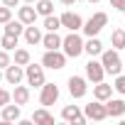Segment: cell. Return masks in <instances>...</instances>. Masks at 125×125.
<instances>
[{"instance_id": "cell-31", "label": "cell", "mask_w": 125, "mask_h": 125, "mask_svg": "<svg viewBox=\"0 0 125 125\" xmlns=\"http://www.w3.org/2000/svg\"><path fill=\"white\" fill-rule=\"evenodd\" d=\"M8 64H10V54L5 49H0V69H5Z\"/></svg>"}, {"instance_id": "cell-3", "label": "cell", "mask_w": 125, "mask_h": 125, "mask_svg": "<svg viewBox=\"0 0 125 125\" xmlns=\"http://www.w3.org/2000/svg\"><path fill=\"white\" fill-rule=\"evenodd\" d=\"M42 66L44 69H64L66 66V54L61 52V49H44V56H42Z\"/></svg>"}, {"instance_id": "cell-12", "label": "cell", "mask_w": 125, "mask_h": 125, "mask_svg": "<svg viewBox=\"0 0 125 125\" xmlns=\"http://www.w3.org/2000/svg\"><path fill=\"white\" fill-rule=\"evenodd\" d=\"M86 91H88V86H86L83 76H71L69 79V93H71V98H83Z\"/></svg>"}, {"instance_id": "cell-32", "label": "cell", "mask_w": 125, "mask_h": 125, "mask_svg": "<svg viewBox=\"0 0 125 125\" xmlns=\"http://www.w3.org/2000/svg\"><path fill=\"white\" fill-rule=\"evenodd\" d=\"M110 8H115V10L125 12V0H110Z\"/></svg>"}, {"instance_id": "cell-4", "label": "cell", "mask_w": 125, "mask_h": 125, "mask_svg": "<svg viewBox=\"0 0 125 125\" xmlns=\"http://www.w3.org/2000/svg\"><path fill=\"white\" fill-rule=\"evenodd\" d=\"M105 25H108V15H105V12H96L93 17H88V20L83 22L81 32H83L86 37H98V32H101Z\"/></svg>"}, {"instance_id": "cell-29", "label": "cell", "mask_w": 125, "mask_h": 125, "mask_svg": "<svg viewBox=\"0 0 125 125\" xmlns=\"http://www.w3.org/2000/svg\"><path fill=\"white\" fill-rule=\"evenodd\" d=\"M8 20H12V8L3 5V8H0V25H5Z\"/></svg>"}, {"instance_id": "cell-6", "label": "cell", "mask_w": 125, "mask_h": 125, "mask_svg": "<svg viewBox=\"0 0 125 125\" xmlns=\"http://www.w3.org/2000/svg\"><path fill=\"white\" fill-rule=\"evenodd\" d=\"M83 115H86V120H96V123L105 120V118H108L105 103H103V101H91V103H86V105H83Z\"/></svg>"}, {"instance_id": "cell-21", "label": "cell", "mask_w": 125, "mask_h": 125, "mask_svg": "<svg viewBox=\"0 0 125 125\" xmlns=\"http://www.w3.org/2000/svg\"><path fill=\"white\" fill-rule=\"evenodd\" d=\"M12 101L17 103V105H27V101H30V86H15V91H12Z\"/></svg>"}, {"instance_id": "cell-9", "label": "cell", "mask_w": 125, "mask_h": 125, "mask_svg": "<svg viewBox=\"0 0 125 125\" xmlns=\"http://www.w3.org/2000/svg\"><path fill=\"white\" fill-rule=\"evenodd\" d=\"M103 76H105V69H103V64H101V61H96V59L91 56V61L86 64V81H91V83H98V81H103Z\"/></svg>"}, {"instance_id": "cell-23", "label": "cell", "mask_w": 125, "mask_h": 125, "mask_svg": "<svg viewBox=\"0 0 125 125\" xmlns=\"http://www.w3.org/2000/svg\"><path fill=\"white\" fill-rule=\"evenodd\" d=\"M34 10H37V15L47 17V15L54 12V3H52V0H37V3H34Z\"/></svg>"}, {"instance_id": "cell-27", "label": "cell", "mask_w": 125, "mask_h": 125, "mask_svg": "<svg viewBox=\"0 0 125 125\" xmlns=\"http://www.w3.org/2000/svg\"><path fill=\"white\" fill-rule=\"evenodd\" d=\"M30 61H32V56H30L27 49H15V64L25 66V64H30Z\"/></svg>"}, {"instance_id": "cell-33", "label": "cell", "mask_w": 125, "mask_h": 125, "mask_svg": "<svg viewBox=\"0 0 125 125\" xmlns=\"http://www.w3.org/2000/svg\"><path fill=\"white\" fill-rule=\"evenodd\" d=\"M3 5H8V8H17L20 0H3Z\"/></svg>"}, {"instance_id": "cell-30", "label": "cell", "mask_w": 125, "mask_h": 125, "mask_svg": "<svg viewBox=\"0 0 125 125\" xmlns=\"http://www.w3.org/2000/svg\"><path fill=\"white\" fill-rule=\"evenodd\" d=\"M10 101H12V93L5 91V88H0V108H3L5 103H10Z\"/></svg>"}, {"instance_id": "cell-26", "label": "cell", "mask_w": 125, "mask_h": 125, "mask_svg": "<svg viewBox=\"0 0 125 125\" xmlns=\"http://www.w3.org/2000/svg\"><path fill=\"white\" fill-rule=\"evenodd\" d=\"M5 32H8V34H17V37H20V34L25 32V25H22L20 20H8V22H5Z\"/></svg>"}, {"instance_id": "cell-25", "label": "cell", "mask_w": 125, "mask_h": 125, "mask_svg": "<svg viewBox=\"0 0 125 125\" xmlns=\"http://www.w3.org/2000/svg\"><path fill=\"white\" fill-rule=\"evenodd\" d=\"M42 27H44L47 32H56V30L61 27V20L52 12V15H47V17H44V25H42Z\"/></svg>"}, {"instance_id": "cell-20", "label": "cell", "mask_w": 125, "mask_h": 125, "mask_svg": "<svg viewBox=\"0 0 125 125\" xmlns=\"http://www.w3.org/2000/svg\"><path fill=\"white\" fill-rule=\"evenodd\" d=\"M83 52H86L88 56H101V52H103V42H101L98 37H88V42H83Z\"/></svg>"}, {"instance_id": "cell-10", "label": "cell", "mask_w": 125, "mask_h": 125, "mask_svg": "<svg viewBox=\"0 0 125 125\" xmlns=\"http://www.w3.org/2000/svg\"><path fill=\"white\" fill-rule=\"evenodd\" d=\"M61 20V27H66L69 32H79L81 27H83V20H81V15L79 12H71V10H66L64 15L59 17Z\"/></svg>"}, {"instance_id": "cell-11", "label": "cell", "mask_w": 125, "mask_h": 125, "mask_svg": "<svg viewBox=\"0 0 125 125\" xmlns=\"http://www.w3.org/2000/svg\"><path fill=\"white\" fill-rule=\"evenodd\" d=\"M61 118H64L66 123H74V125H83V123H86V115L81 113L79 105H64V110H61Z\"/></svg>"}, {"instance_id": "cell-8", "label": "cell", "mask_w": 125, "mask_h": 125, "mask_svg": "<svg viewBox=\"0 0 125 125\" xmlns=\"http://www.w3.org/2000/svg\"><path fill=\"white\" fill-rule=\"evenodd\" d=\"M3 79H5L10 86H17V83L25 79V66H20V64H15V61H10V64L3 69Z\"/></svg>"}, {"instance_id": "cell-37", "label": "cell", "mask_w": 125, "mask_h": 125, "mask_svg": "<svg viewBox=\"0 0 125 125\" xmlns=\"http://www.w3.org/2000/svg\"><path fill=\"white\" fill-rule=\"evenodd\" d=\"M0 81H3V69H0Z\"/></svg>"}, {"instance_id": "cell-28", "label": "cell", "mask_w": 125, "mask_h": 125, "mask_svg": "<svg viewBox=\"0 0 125 125\" xmlns=\"http://www.w3.org/2000/svg\"><path fill=\"white\" fill-rule=\"evenodd\" d=\"M113 88L120 93V96H125V74L120 71V74H115V81H113Z\"/></svg>"}, {"instance_id": "cell-7", "label": "cell", "mask_w": 125, "mask_h": 125, "mask_svg": "<svg viewBox=\"0 0 125 125\" xmlns=\"http://www.w3.org/2000/svg\"><path fill=\"white\" fill-rule=\"evenodd\" d=\"M59 101V86L56 83H42V88H39V105H44V108H49V105H54Z\"/></svg>"}, {"instance_id": "cell-14", "label": "cell", "mask_w": 125, "mask_h": 125, "mask_svg": "<svg viewBox=\"0 0 125 125\" xmlns=\"http://www.w3.org/2000/svg\"><path fill=\"white\" fill-rule=\"evenodd\" d=\"M17 20H20L22 25H34V22H37V10H34V5L25 3V5L17 10Z\"/></svg>"}, {"instance_id": "cell-2", "label": "cell", "mask_w": 125, "mask_h": 125, "mask_svg": "<svg viewBox=\"0 0 125 125\" xmlns=\"http://www.w3.org/2000/svg\"><path fill=\"white\" fill-rule=\"evenodd\" d=\"M101 64L105 69V74H120L123 71V59H120V52L118 49H108V52H101Z\"/></svg>"}, {"instance_id": "cell-34", "label": "cell", "mask_w": 125, "mask_h": 125, "mask_svg": "<svg viewBox=\"0 0 125 125\" xmlns=\"http://www.w3.org/2000/svg\"><path fill=\"white\" fill-rule=\"evenodd\" d=\"M59 3H64V5H74L76 0H59Z\"/></svg>"}, {"instance_id": "cell-35", "label": "cell", "mask_w": 125, "mask_h": 125, "mask_svg": "<svg viewBox=\"0 0 125 125\" xmlns=\"http://www.w3.org/2000/svg\"><path fill=\"white\" fill-rule=\"evenodd\" d=\"M88 3H91V5H96V3H101V0H88Z\"/></svg>"}, {"instance_id": "cell-5", "label": "cell", "mask_w": 125, "mask_h": 125, "mask_svg": "<svg viewBox=\"0 0 125 125\" xmlns=\"http://www.w3.org/2000/svg\"><path fill=\"white\" fill-rule=\"evenodd\" d=\"M25 79H27V86H34V88H42L44 83V66L39 64H25Z\"/></svg>"}, {"instance_id": "cell-16", "label": "cell", "mask_w": 125, "mask_h": 125, "mask_svg": "<svg viewBox=\"0 0 125 125\" xmlns=\"http://www.w3.org/2000/svg\"><path fill=\"white\" fill-rule=\"evenodd\" d=\"M25 42L30 44V47H34V44H39L42 42V30L39 27H34V25H25Z\"/></svg>"}, {"instance_id": "cell-17", "label": "cell", "mask_w": 125, "mask_h": 125, "mask_svg": "<svg viewBox=\"0 0 125 125\" xmlns=\"http://www.w3.org/2000/svg\"><path fill=\"white\" fill-rule=\"evenodd\" d=\"M110 96H113V86H110V83L98 81V83L93 86V98H96V101H108Z\"/></svg>"}, {"instance_id": "cell-19", "label": "cell", "mask_w": 125, "mask_h": 125, "mask_svg": "<svg viewBox=\"0 0 125 125\" xmlns=\"http://www.w3.org/2000/svg\"><path fill=\"white\" fill-rule=\"evenodd\" d=\"M39 44L44 49H61V37H59V32H47V34H42Z\"/></svg>"}, {"instance_id": "cell-13", "label": "cell", "mask_w": 125, "mask_h": 125, "mask_svg": "<svg viewBox=\"0 0 125 125\" xmlns=\"http://www.w3.org/2000/svg\"><path fill=\"white\" fill-rule=\"evenodd\" d=\"M105 103V110H108V118H123L125 115V101L123 98H108V101H103Z\"/></svg>"}, {"instance_id": "cell-1", "label": "cell", "mask_w": 125, "mask_h": 125, "mask_svg": "<svg viewBox=\"0 0 125 125\" xmlns=\"http://www.w3.org/2000/svg\"><path fill=\"white\" fill-rule=\"evenodd\" d=\"M61 52L66 54V59H76L83 54V39L79 32H69L66 37H61Z\"/></svg>"}, {"instance_id": "cell-15", "label": "cell", "mask_w": 125, "mask_h": 125, "mask_svg": "<svg viewBox=\"0 0 125 125\" xmlns=\"http://www.w3.org/2000/svg\"><path fill=\"white\" fill-rule=\"evenodd\" d=\"M0 110H3V123H17V120H20V115H22V110H20V105H17V103H15V105L5 103Z\"/></svg>"}, {"instance_id": "cell-24", "label": "cell", "mask_w": 125, "mask_h": 125, "mask_svg": "<svg viewBox=\"0 0 125 125\" xmlns=\"http://www.w3.org/2000/svg\"><path fill=\"white\" fill-rule=\"evenodd\" d=\"M110 44H113V49H125V30H113V34H110Z\"/></svg>"}, {"instance_id": "cell-18", "label": "cell", "mask_w": 125, "mask_h": 125, "mask_svg": "<svg viewBox=\"0 0 125 125\" xmlns=\"http://www.w3.org/2000/svg\"><path fill=\"white\" fill-rule=\"evenodd\" d=\"M32 123H37V125H54V115L42 105V108H37L32 113Z\"/></svg>"}, {"instance_id": "cell-22", "label": "cell", "mask_w": 125, "mask_h": 125, "mask_svg": "<svg viewBox=\"0 0 125 125\" xmlns=\"http://www.w3.org/2000/svg\"><path fill=\"white\" fill-rule=\"evenodd\" d=\"M17 39H20L17 34H8L5 32V34H0V47H3L5 52H15L17 49Z\"/></svg>"}, {"instance_id": "cell-36", "label": "cell", "mask_w": 125, "mask_h": 125, "mask_svg": "<svg viewBox=\"0 0 125 125\" xmlns=\"http://www.w3.org/2000/svg\"><path fill=\"white\" fill-rule=\"evenodd\" d=\"M25 3H30V5H34V3H37V0H25Z\"/></svg>"}]
</instances>
